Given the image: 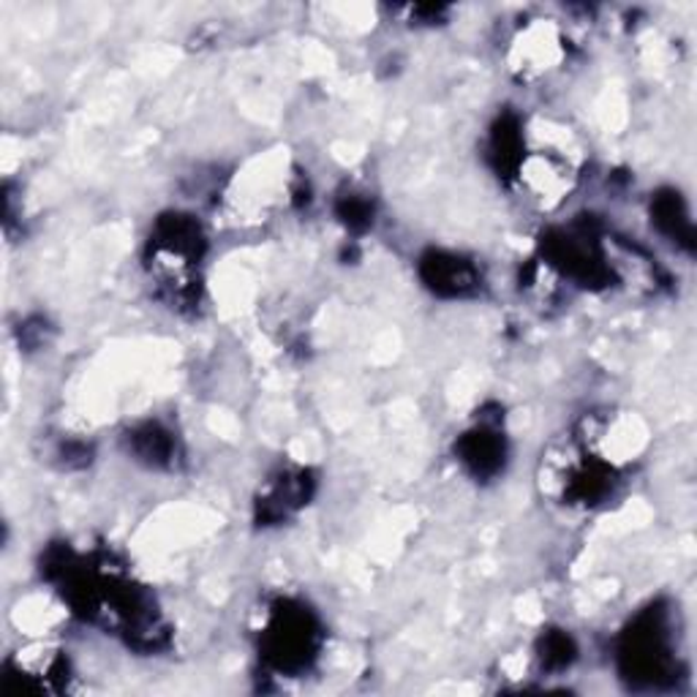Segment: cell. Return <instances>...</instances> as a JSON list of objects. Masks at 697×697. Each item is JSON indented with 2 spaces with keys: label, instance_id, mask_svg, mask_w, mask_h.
Returning <instances> with one entry per match:
<instances>
[{
  "label": "cell",
  "instance_id": "3957f363",
  "mask_svg": "<svg viewBox=\"0 0 697 697\" xmlns=\"http://www.w3.org/2000/svg\"><path fill=\"white\" fill-rule=\"evenodd\" d=\"M430 268V281L439 292L450 294H464L471 283H477V273L469 268V262L458 257H434V262H428Z\"/></svg>",
  "mask_w": 697,
  "mask_h": 697
},
{
  "label": "cell",
  "instance_id": "6da1fadb",
  "mask_svg": "<svg viewBox=\"0 0 697 697\" xmlns=\"http://www.w3.org/2000/svg\"><path fill=\"white\" fill-rule=\"evenodd\" d=\"M268 632V657L279 667L298 670L314 657L316 627L303 607H289L279 613Z\"/></svg>",
  "mask_w": 697,
  "mask_h": 697
},
{
  "label": "cell",
  "instance_id": "7a4b0ae2",
  "mask_svg": "<svg viewBox=\"0 0 697 697\" xmlns=\"http://www.w3.org/2000/svg\"><path fill=\"white\" fill-rule=\"evenodd\" d=\"M518 50H516V58L523 69L526 74H542V71L553 69L559 63L561 58V46H559V39L556 33L551 31V28H531V31H526L521 39H518Z\"/></svg>",
  "mask_w": 697,
  "mask_h": 697
},
{
  "label": "cell",
  "instance_id": "277c9868",
  "mask_svg": "<svg viewBox=\"0 0 697 697\" xmlns=\"http://www.w3.org/2000/svg\"><path fill=\"white\" fill-rule=\"evenodd\" d=\"M460 458H464L477 475H480V471H493L499 469L501 445L493 439V434H488V430H477L469 439L460 441Z\"/></svg>",
  "mask_w": 697,
  "mask_h": 697
}]
</instances>
